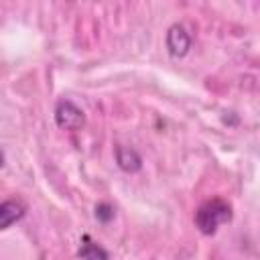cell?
Wrapping results in <instances>:
<instances>
[{"instance_id": "obj_1", "label": "cell", "mask_w": 260, "mask_h": 260, "mask_svg": "<svg viewBox=\"0 0 260 260\" xmlns=\"http://www.w3.org/2000/svg\"><path fill=\"white\" fill-rule=\"evenodd\" d=\"M232 205L221 199V197H211L207 201H203L197 211H195V228L203 234V236H213L219 225L223 223H230L232 221Z\"/></svg>"}, {"instance_id": "obj_2", "label": "cell", "mask_w": 260, "mask_h": 260, "mask_svg": "<svg viewBox=\"0 0 260 260\" xmlns=\"http://www.w3.org/2000/svg\"><path fill=\"white\" fill-rule=\"evenodd\" d=\"M55 124L61 130L77 132L85 124V114H83V110L75 102H71L69 98H63L55 106Z\"/></svg>"}, {"instance_id": "obj_3", "label": "cell", "mask_w": 260, "mask_h": 260, "mask_svg": "<svg viewBox=\"0 0 260 260\" xmlns=\"http://www.w3.org/2000/svg\"><path fill=\"white\" fill-rule=\"evenodd\" d=\"M191 43L193 41H191L189 30L185 28V24L175 22V24L169 26L167 37H165V47H167V51H169L171 57H175V59L185 57L189 53V49H191Z\"/></svg>"}, {"instance_id": "obj_4", "label": "cell", "mask_w": 260, "mask_h": 260, "mask_svg": "<svg viewBox=\"0 0 260 260\" xmlns=\"http://www.w3.org/2000/svg\"><path fill=\"white\" fill-rule=\"evenodd\" d=\"M26 213V203L22 199H6L0 201V232L8 230L16 221H20Z\"/></svg>"}, {"instance_id": "obj_5", "label": "cell", "mask_w": 260, "mask_h": 260, "mask_svg": "<svg viewBox=\"0 0 260 260\" xmlns=\"http://www.w3.org/2000/svg\"><path fill=\"white\" fill-rule=\"evenodd\" d=\"M114 156H116V165L124 171V173H138L142 169V156L124 144H118L114 148Z\"/></svg>"}, {"instance_id": "obj_6", "label": "cell", "mask_w": 260, "mask_h": 260, "mask_svg": "<svg viewBox=\"0 0 260 260\" xmlns=\"http://www.w3.org/2000/svg\"><path fill=\"white\" fill-rule=\"evenodd\" d=\"M79 260H110V254L104 246H100L89 234H83L79 240V250H77Z\"/></svg>"}, {"instance_id": "obj_7", "label": "cell", "mask_w": 260, "mask_h": 260, "mask_svg": "<svg viewBox=\"0 0 260 260\" xmlns=\"http://www.w3.org/2000/svg\"><path fill=\"white\" fill-rule=\"evenodd\" d=\"M93 215L100 223H110L116 217V209L110 203H98L95 209H93Z\"/></svg>"}, {"instance_id": "obj_8", "label": "cell", "mask_w": 260, "mask_h": 260, "mask_svg": "<svg viewBox=\"0 0 260 260\" xmlns=\"http://www.w3.org/2000/svg\"><path fill=\"white\" fill-rule=\"evenodd\" d=\"M4 160H6V158H4V152H2V148H0V169L4 167Z\"/></svg>"}]
</instances>
